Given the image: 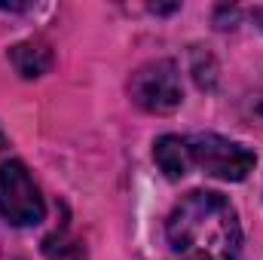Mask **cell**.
Instances as JSON below:
<instances>
[{
    "mask_svg": "<svg viewBox=\"0 0 263 260\" xmlns=\"http://www.w3.org/2000/svg\"><path fill=\"white\" fill-rule=\"evenodd\" d=\"M172 248L184 260H236L242 251V227L230 199L214 190L187 193L165 224Z\"/></svg>",
    "mask_w": 263,
    "mask_h": 260,
    "instance_id": "obj_1",
    "label": "cell"
},
{
    "mask_svg": "<svg viewBox=\"0 0 263 260\" xmlns=\"http://www.w3.org/2000/svg\"><path fill=\"white\" fill-rule=\"evenodd\" d=\"M62 260H80V254H73V257H62Z\"/></svg>",
    "mask_w": 263,
    "mask_h": 260,
    "instance_id": "obj_7",
    "label": "cell"
},
{
    "mask_svg": "<svg viewBox=\"0 0 263 260\" xmlns=\"http://www.w3.org/2000/svg\"><path fill=\"white\" fill-rule=\"evenodd\" d=\"M129 92H132V101L141 110H147V114H172L184 101V86H181L178 65L168 62V59H156V62L141 65L132 73Z\"/></svg>",
    "mask_w": 263,
    "mask_h": 260,
    "instance_id": "obj_3",
    "label": "cell"
},
{
    "mask_svg": "<svg viewBox=\"0 0 263 260\" xmlns=\"http://www.w3.org/2000/svg\"><path fill=\"white\" fill-rule=\"evenodd\" d=\"M187 144H190L193 165H199L205 175L220 178V181H245L254 172V165H257L254 150H248L239 141L211 135V132L187 138Z\"/></svg>",
    "mask_w": 263,
    "mask_h": 260,
    "instance_id": "obj_2",
    "label": "cell"
},
{
    "mask_svg": "<svg viewBox=\"0 0 263 260\" xmlns=\"http://www.w3.org/2000/svg\"><path fill=\"white\" fill-rule=\"evenodd\" d=\"M9 62H12V67H15L25 80H37V77H43V73L52 67V52H49L46 43L28 40V43H18V46L9 49Z\"/></svg>",
    "mask_w": 263,
    "mask_h": 260,
    "instance_id": "obj_6",
    "label": "cell"
},
{
    "mask_svg": "<svg viewBox=\"0 0 263 260\" xmlns=\"http://www.w3.org/2000/svg\"><path fill=\"white\" fill-rule=\"evenodd\" d=\"M153 159L165 172V178H172V181L184 178L190 172V165H193L190 144H187V138H178V135H162L153 144Z\"/></svg>",
    "mask_w": 263,
    "mask_h": 260,
    "instance_id": "obj_5",
    "label": "cell"
},
{
    "mask_svg": "<svg viewBox=\"0 0 263 260\" xmlns=\"http://www.w3.org/2000/svg\"><path fill=\"white\" fill-rule=\"evenodd\" d=\"M0 214L12 227H37L46 217V202L18 159L0 165Z\"/></svg>",
    "mask_w": 263,
    "mask_h": 260,
    "instance_id": "obj_4",
    "label": "cell"
}]
</instances>
